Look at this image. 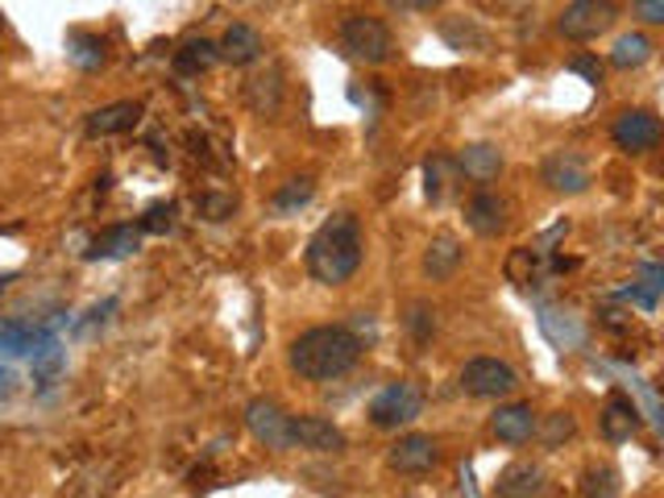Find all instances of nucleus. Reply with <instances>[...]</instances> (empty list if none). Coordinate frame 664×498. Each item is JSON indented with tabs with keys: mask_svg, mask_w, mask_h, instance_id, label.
<instances>
[{
	"mask_svg": "<svg viewBox=\"0 0 664 498\" xmlns=\"http://www.w3.org/2000/svg\"><path fill=\"white\" fill-rule=\"evenodd\" d=\"M365 258V237L353 212H332L303 249V266L320 287H345Z\"/></svg>",
	"mask_w": 664,
	"mask_h": 498,
	"instance_id": "1",
	"label": "nucleus"
},
{
	"mask_svg": "<svg viewBox=\"0 0 664 498\" xmlns=\"http://www.w3.org/2000/svg\"><path fill=\"white\" fill-rule=\"evenodd\" d=\"M362 336L345 324H315V329L299 332L291 341V353L287 362L295 370L299 378L308 382H332L345 378L353 365L362 362Z\"/></svg>",
	"mask_w": 664,
	"mask_h": 498,
	"instance_id": "2",
	"label": "nucleus"
},
{
	"mask_svg": "<svg viewBox=\"0 0 664 498\" xmlns=\"http://www.w3.org/2000/svg\"><path fill=\"white\" fill-rule=\"evenodd\" d=\"M341 46L349 50V59H357L365 66H378L395 54V38L386 30V21L370 13H353L341 21Z\"/></svg>",
	"mask_w": 664,
	"mask_h": 498,
	"instance_id": "3",
	"label": "nucleus"
},
{
	"mask_svg": "<svg viewBox=\"0 0 664 498\" xmlns=\"http://www.w3.org/2000/svg\"><path fill=\"white\" fill-rule=\"evenodd\" d=\"M419 412H424V391L415 382H391L370 398V424L382 432L407 428Z\"/></svg>",
	"mask_w": 664,
	"mask_h": 498,
	"instance_id": "4",
	"label": "nucleus"
},
{
	"mask_svg": "<svg viewBox=\"0 0 664 498\" xmlns=\"http://www.w3.org/2000/svg\"><path fill=\"white\" fill-rule=\"evenodd\" d=\"M246 428L253 432V440L266 445L270 453H291V415L282 412L274 398H249L246 403Z\"/></svg>",
	"mask_w": 664,
	"mask_h": 498,
	"instance_id": "5",
	"label": "nucleus"
},
{
	"mask_svg": "<svg viewBox=\"0 0 664 498\" xmlns=\"http://www.w3.org/2000/svg\"><path fill=\"white\" fill-rule=\"evenodd\" d=\"M614 9L611 0H573V4H564L561 17H557V30L569 38V42H594L602 30H611L614 25Z\"/></svg>",
	"mask_w": 664,
	"mask_h": 498,
	"instance_id": "6",
	"label": "nucleus"
},
{
	"mask_svg": "<svg viewBox=\"0 0 664 498\" xmlns=\"http://www.w3.org/2000/svg\"><path fill=\"white\" fill-rule=\"evenodd\" d=\"M515 386H519V374L498 357H474L461 370V391L474 398H502L511 395Z\"/></svg>",
	"mask_w": 664,
	"mask_h": 498,
	"instance_id": "7",
	"label": "nucleus"
},
{
	"mask_svg": "<svg viewBox=\"0 0 664 498\" xmlns=\"http://www.w3.org/2000/svg\"><path fill=\"white\" fill-rule=\"evenodd\" d=\"M611 142L623 154H647V149L661 146V116L652 108H627V113L614 116Z\"/></svg>",
	"mask_w": 664,
	"mask_h": 498,
	"instance_id": "8",
	"label": "nucleus"
},
{
	"mask_svg": "<svg viewBox=\"0 0 664 498\" xmlns=\"http://www.w3.org/2000/svg\"><path fill=\"white\" fill-rule=\"evenodd\" d=\"M54 345V329L50 324H33V320H0V357H38L42 349Z\"/></svg>",
	"mask_w": 664,
	"mask_h": 498,
	"instance_id": "9",
	"label": "nucleus"
},
{
	"mask_svg": "<svg viewBox=\"0 0 664 498\" xmlns=\"http://www.w3.org/2000/svg\"><path fill=\"white\" fill-rule=\"evenodd\" d=\"M540 179L557 191V196H581L585 187H590V166L581 154L573 149H557V154H548L544 166H540Z\"/></svg>",
	"mask_w": 664,
	"mask_h": 498,
	"instance_id": "10",
	"label": "nucleus"
},
{
	"mask_svg": "<svg viewBox=\"0 0 664 498\" xmlns=\"http://www.w3.org/2000/svg\"><path fill=\"white\" fill-rule=\"evenodd\" d=\"M291 445L308 453H345L349 436L332 419L320 415H291Z\"/></svg>",
	"mask_w": 664,
	"mask_h": 498,
	"instance_id": "11",
	"label": "nucleus"
},
{
	"mask_svg": "<svg viewBox=\"0 0 664 498\" xmlns=\"http://www.w3.org/2000/svg\"><path fill=\"white\" fill-rule=\"evenodd\" d=\"M386 461H391V469H398V474H428V469H436V461H440V448H436V440L432 436H424V432H407V436H398L395 445H391V453H386Z\"/></svg>",
	"mask_w": 664,
	"mask_h": 498,
	"instance_id": "12",
	"label": "nucleus"
},
{
	"mask_svg": "<svg viewBox=\"0 0 664 498\" xmlns=\"http://www.w3.org/2000/svg\"><path fill=\"white\" fill-rule=\"evenodd\" d=\"M262 50H266V38L258 33V25H249V21H232L229 30H225V38L216 42V54L232 66L258 63V59H262Z\"/></svg>",
	"mask_w": 664,
	"mask_h": 498,
	"instance_id": "13",
	"label": "nucleus"
},
{
	"mask_svg": "<svg viewBox=\"0 0 664 498\" xmlns=\"http://www.w3.org/2000/svg\"><path fill=\"white\" fill-rule=\"evenodd\" d=\"M146 113L142 100H116V104H104L96 113H87V133L92 137H116V133H129Z\"/></svg>",
	"mask_w": 664,
	"mask_h": 498,
	"instance_id": "14",
	"label": "nucleus"
},
{
	"mask_svg": "<svg viewBox=\"0 0 664 498\" xmlns=\"http://www.w3.org/2000/svg\"><path fill=\"white\" fill-rule=\"evenodd\" d=\"M544 469L531 461H511L495 481V498H540L544 495Z\"/></svg>",
	"mask_w": 664,
	"mask_h": 498,
	"instance_id": "15",
	"label": "nucleus"
},
{
	"mask_svg": "<svg viewBox=\"0 0 664 498\" xmlns=\"http://www.w3.org/2000/svg\"><path fill=\"white\" fill-rule=\"evenodd\" d=\"M137 246H142V232H137V225H113V229L96 232V237L87 241V249H83V258H87V262L129 258V253H137Z\"/></svg>",
	"mask_w": 664,
	"mask_h": 498,
	"instance_id": "16",
	"label": "nucleus"
},
{
	"mask_svg": "<svg viewBox=\"0 0 664 498\" xmlns=\"http://www.w3.org/2000/svg\"><path fill=\"white\" fill-rule=\"evenodd\" d=\"M453 163L469 183H495L502 175V149L490 146V142H469Z\"/></svg>",
	"mask_w": 664,
	"mask_h": 498,
	"instance_id": "17",
	"label": "nucleus"
},
{
	"mask_svg": "<svg viewBox=\"0 0 664 498\" xmlns=\"http://www.w3.org/2000/svg\"><path fill=\"white\" fill-rule=\"evenodd\" d=\"M598 428H602V436H606L611 445H623V440H631L635 428H640V407H635L627 395H611L606 407H602V415H598Z\"/></svg>",
	"mask_w": 664,
	"mask_h": 498,
	"instance_id": "18",
	"label": "nucleus"
},
{
	"mask_svg": "<svg viewBox=\"0 0 664 498\" xmlns=\"http://www.w3.org/2000/svg\"><path fill=\"white\" fill-rule=\"evenodd\" d=\"M465 220L478 237H498L507 229V199L495 191H478V196L465 204Z\"/></svg>",
	"mask_w": 664,
	"mask_h": 498,
	"instance_id": "19",
	"label": "nucleus"
},
{
	"mask_svg": "<svg viewBox=\"0 0 664 498\" xmlns=\"http://www.w3.org/2000/svg\"><path fill=\"white\" fill-rule=\"evenodd\" d=\"M490 432H495L502 445H523L531 440V432H536V412H531V403H502L490 419Z\"/></svg>",
	"mask_w": 664,
	"mask_h": 498,
	"instance_id": "20",
	"label": "nucleus"
},
{
	"mask_svg": "<svg viewBox=\"0 0 664 498\" xmlns=\"http://www.w3.org/2000/svg\"><path fill=\"white\" fill-rule=\"evenodd\" d=\"M465 249L461 241L453 237V232H436L428 241V249H424V274H428L432 282H445L457 274V266H461Z\"/></svg>",
	"mask_w": 664,
	"mask_h": 498,
	"instance_id": "21",
	"label": "nucleus"
},
{
	"mask_svg": "<svg viewBox=\"0 0 664 498\" xmlns=\"http://www.w3.org/2000/svg\"><path fill=\"white\" fill-rule=\"evenodd\" d=\"M66 59L80 66V71H100L104 59H108V46H104V38H100V33L71 30L66 33Z\"/></svg>",
	"mask_w": 664,
	"mask_h": 498,
	"instance_id": "22",
	"label": "nucleus"
},
{
	"mask_svg": "<svg viewBox=\"0 0 664 498\" xmlns=\"http://www.w3.org/2000/svg\"><path fill=\"white\" fill-rule=\"evenodd\" d=\"M652 54H656L652 38H647V33H640V30H631V33H619V38H614L611 63L619 66V71H635V66H644Z\"/></svg>",
	"mask_w": 664,
	"mask_h": 498,
	"instance_id": "23",
	"label": "nucleus"
},
{
	"mask_svg": "<svg viewBox=\"0 0 664 498\" xmlns=\"http://www.w3.org/2000/svg\"><path fill=\"white\" fill-rule=\"evenodd\" d=\"M312 196H315V183L308 179V175H295V179H287L279 191L270 196V208H274L279 216H295L299 208H308V204H312Z\"/></svg>",
	"mask_w": 664,
	"mask_h": 498,
	"instance_id": "24",
	"label": "nucleus"
},
{
	"mask_svg": "<svg viewBox=\"0 0 664 498\" xmlns=\"http://www.w3.org/2000/svg\"><path fill=\"white\" fill-rule=\"evenodd\" d=\"M623 495V474L614 465H590L581 474V498H619Z\"/></svg>",
	"mask_w": 664,
	"mask_h": 498,
	"instance_id": "25",
	"label": "nucleus"
},
{
	"mask_svg": "<svg viewBox=\"0 0 664 498\" xmlns=\"http://www.w3.org/2000/svg\"><path fill=\"white\" fill-rule=\"evenodd\" d=\"M216 63H220V54H216V42H208V38H191V42H183V50H175V66L183 75H199V71H208Z\"/></svg>",
	"mask_w": 664,
	"mask_h": 498,
	"instance_id": "26",
	"label": "nucleus"
},
{
	"mask_svg": "<svg viewBox=\"0 0 664 498\" xmlns=\"http://www.w3.org/2000/svg\"><path fill=\"white\" fill-rule=\"evenodd\" d=\"M664 270L656 262H644L640 266V282H631L627 291H623V299H631V303H640V308H656V299H661V287H664Z\"/></svg>",
	"mask_w": 664,
	"mask_h": 498,
	"instance_id": "27",
	"label": "nucleus"
},
{
	"mask_svg": "<svg viewBox=\"0 0 664 498\" xmlns=\"http://www.w3.org/2000/svg\"><path fill=\"white\" fill-rule=\"evenodd\" d=\"M453 175H457V163H453L448 154H432L428 163H424V196H428L432 204H440Z\"/></svg>",
	"mask_w": 664,
	"mask_h": 498,
	"instance_id": "28",
	"label": "nucleus"
},
{
	"mask_svg": "<svg viewBox=\"0 0 664 498\" xmlns=\"http://www.w3.org/2000/svg\"><path fill=\"white\" fill-rule=\"evenodd\" d=\"M63 370H66V357H63V349H59V341L33 357V382H38V386H54V378H59Z\"/></svg>",
	"mask_w": 664,
	"mask_h": 498,
	"instance_id": "29",
	"label": "nucleus"
},
{
	"mask_svg": "<svg viewBox=\"0 0 664 498\" xmlns=\"http://www.w3.org/2000/svg\"><path fill=\"white\" fill-rule=\"evenodd\" d=\"M175 204H149L146 208V216L137 220V232H154V237H163V232H170L175 229Z\"/></svg>",
	"mask_w": 664,
	"mask_h": 498,
	"instance_id": "30",
	"label": "nucleus"
},
{
	"mask_svg": "<svg viewBox=\"0 0 664 498\" xmlns=\"http://www.w3.org/2000/svg\"><path fill=\"white\" fill-rule=\"evenodd\" d=\"M573 428H578V424H573V415L557 412V415H548V424L540 428V436H544L548 448H557L561 440H569V436H573Z\"/></svg>",
	"mask_w": 664,
	"mask_h": 498,
	"instance_id": "31",
	"label": "nucleus"
},
{
	"mask_svg": "<svg viewBox=\"0 0 664 498\" xmlns=\"http://www.w3.org/2000/svg\"><path fill=\"white\" fill-rule=\"evenodd\" d=\"M407 329L415 332V341H419V345L432 341V332H436V312H432L428 303H415L412 315H407Z\"/></svg>",
	"mask_w": 664,
	"mask_h": 498,
	"instance_id": "32",
	"label": "nucleus"
},
{
	"mask_svg": "<svg viewBox=\"0 0 664 498\" xmlns=\"http://www.w3.org/2000/svg\"><path fill=\"white\" fill-rule=\"evenodd\" d=\"M445 38H448V46H453V50H465L469 42H474V46H486V38H481V33L474 30V25H465V30H457V25L448 21V25H445Z\"/></svg>",
	"mask_w": 664,
	"mask_h": 498,
	"instance_id": "33",
	"label": "nucleus"
},
{
	"mask_svg": "<svg viewBox=\"0 0 664 498\" xmlns=\"http://www.w3.org/2000/svg\"><path fill=\"white\" fill-rule=\"evenodd\" d=\"M569 71H578L581 80H585V83H594V87H598V83H602V63H598L594 54H578V59L569 63Z\"/></svg>",
	"mask_w": 664,
	"mask_h": 498,
	"instance_id": "34",
	"label": "nucleus"
},
{
	"mask_svg": "<svg viewBox=\"0 0 664 498\" xmlns=\"http://www.w3.org/2000/svg\"><path fill=\"white\" fill-rule=\"evenodd\" d=\"M108 312H116V299H104V303H100V308H92V312H87V320H80V324H75V332H80V336H87V332L96 329H104V320H108Z\"/></svg>",
	"mask_w": 664,
	"mask_h": 498,
	"instance_id": "35",
	"label": "nucleus"
},
{
	"mask_svg": "<svg viewBox=\"0 0 664 498\" xmlns=\"http://www.w3.org/2000/svg\"><path fill=\"white\" fill-rule=\"evenodd\" d=\"M635 13H640V21H647V25H664V0H640Z\"/></svg>",
	"mask_w": 664,
	"mask_h": 498,
	"instance_id": "36",
	"label": "nucleus"
},
{
	"mask_svg": "<svg viewBox=\"0 0 664 498\" xmlns=\"http://www.w3.org/2000/svg\"><path fill=\"white\" fill-rule=\"evenodd\" d=\"M232 199H220V196H208L204 199V212H208V220H225V216H232Z\"/></svg>",
	"mask_w": 664,
	"mask_h": 498,
	"instance_id": "37",
	"label": "nucleus"
},
{
	"mask_svg": "<svg viewBox=\"0 0 664 498\" xmlns=\"http://www.w3.org/2000/svg\"><path fill=\"white\" fill-rule=\"evenodd\" d=\"M13 395H17V374L9 370V365H0V407H4Z\"/></svg>",
	"mask_w": 664,
	"mask_h": 498,
	"instance_id": "38",
	"label": "nucleus"
},
{
	"mask_svg": "<svg viewBox=\"0 0 664 498\" xmlns=\"http://www.w3.org/2000/svg\"><path fill=\"white\" fill-rule=\"evenodd\" d=\"M395 13H432V0H415V4H391Z\"/></svg>",
	"mask_w": 664,
	"mask_h": 498,
	"instance_id": "39",
	"label": "nucleus"
},
{
	"mask_svg": "<svg viewBox=\"0 0 664 498\" xmlns=\"http://www.w3.org/2000/svg\"><path fill=\"white\" fill-rule=\"evenodd\" d=\"M9 282H13V274H0V295L9 291Z\"/></svg>",
	"mask_w": 664,
	"mask_h": 498,
	"instance_id": "40",
	"label": "nucleus"
},
{
	"mask_svg": "<svg viewBox=\"0 0 664 498\" xmlns=\"http://www.w3.org/2000/svg\"><path fill=\"white\" fill-rule=\"evenodd\" d=\"M0 30H4V13H0Z\"/></svg>",
	"mask_w": 664,
	"mask_h": 498,
	"instance_id": "41",
	"label": "nucleus"
}]
</instances>
